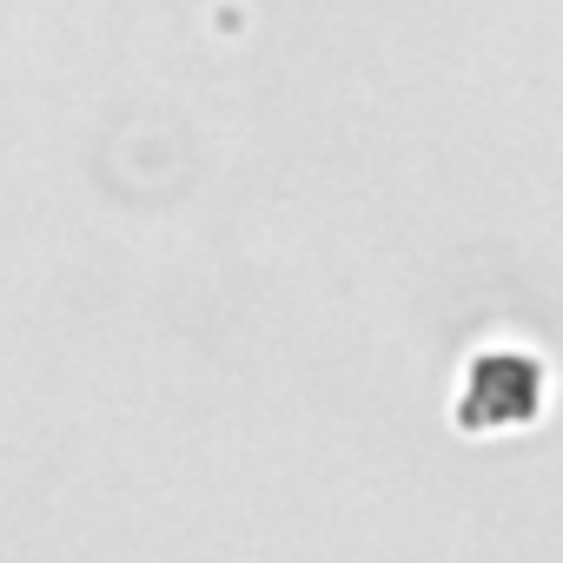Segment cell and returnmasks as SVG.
I'll list each match as a JSON object with an SVG mask.
<instances>
[{"label":"cell","mask_w":563,"mask_h":563,"mask_svg":"<svg viewBox=\"0 0 563 563\" xmlns=\"http://www.w3.org/2000/svg\"><path fill=\"white\" fill-rule=\"evenodd\" d=\"M543 398H550V372L517 352V345H490L471 358L464 372V391H457V424L471 438H504V431H523L543 418Z\"/></svg>","instance_id":"cell-1"}]
</instances>
